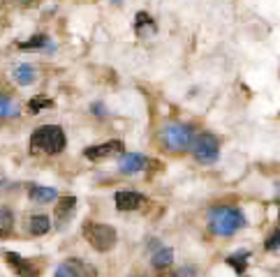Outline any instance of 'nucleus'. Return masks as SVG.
<instances>
[{"mask_svg": "<svg viewBox=\"0 0 280 277\" xmlns=\"http://www.w3.org/2000/svg\"><path fill=\"white\" fill-rule=\"evenodd\" d=\"M30 152L35 155H58L65 150L67 136L61 125H39L37 130L30 134Z\"/></svg>", "mask_w": 280, "mask_h": 277, "instance_id": "nucleus-1", "label": "nucleus"}, {"mask_svg": "<svg viewBox=\"0 0 280 277\" xmlns=\"http://www.w3.org/2000/svg\"><path fill=\"white\" fill-rule=\"evenodd\" d=\"M209 227L215 236H234L246 227V215L237 206H215L209 210Z\"/></svg>", "mask_w": 280, "mask_h": 277, "instance_id": "nucleus-2", "label": "nucleus"}, {"mask_svg": "<svg viewBox=\"0 0 280 277\" xmlns=\"http://www.w3.org/2000/svg\"><path fill=\"white\" fill-rule=\"evenodd\" d=\"M195 139V127L190 123H167L160 132V141L169 152H185Z\"/></svg>", "mask_w": 280, "mask_h": 277, "instance_id": "nucleus-3", "label": "nucleus"}, {"mask_svg": "<svg viewBox=\"0 0 280 277\" xmlns=\"http://www.w3.org/2000/svg\"><path fill=\"white\" fill-rule=\"evenodd\" d=\"M81 234L95 252H111L116 247V240H118L114 227L100 222H86L81 227Z\"/></svg>", "mask_w": 280, "mask_h": 277, "instance_id": "nucleus-4", "label": "nucleus"}, {"mask_svg": "<svg viewBox=\"0 0 280 277\" xmlns=\"http://www.w3.org/2000/svg\"><path fill=\"white\" fill-rule=\"evenodd\" d=\"M190 150H193L195 159H197L199 164H213V162H218V157H220V141H218V136H213L211 132H202V134H197L193 139Z\"/></svg>", "mask_w": 280, "mask_h": 277, "instance_id": "nucleus-5", "label": "nucleus"}, {"mask_svg": "<svg viewBox=\"0 0 280 277\" xmlns=\"http://www.w3.org/2000/svg\"><path fill=\"white\" fill-rule=\"evenodd\" d=\"M114 201H116V208H118V210L132 212V210H139V208L146 203V196H144L142 192H134V190H121V192H116Z\"/></svg>", "mask_w": 280, "mask_h": 277, "instance_id": "nucleus-6", "label": "nucleus"}, {"mask_svg": "<svg viewBox=\"0 0 280 277\" xmlns=\"http://www.w3.org/2000/svg\"><path fill=\"white\" fill-rule=\"evenodd\" d=\"M116 152H123V141H107V143H98V146H88L83 150V157L90 159V162H100V159H107L109 155Z\"/></svg>", "mask_w": 280, "mask_h": 277, "instance_id": "nucleus-7", "label": "nucleus"}, {"mask_svg": "<svg viewBox=\"0 0 280 277\" xmlns=\"http://www.w3.org/2000/svg\"><path fill=\"white\" fill-rule=\"evenodd\" d=\"M5 256H7V263L17 270L19 277H39V268L35 266L33 261L23 259V256L17 254V252H7Z\"/></svg>", "mask_w": 280, "mask_h": 277, "instance_id": "nucleus-8", "label": "nucleus"}, {"mask_svg": "<svg viewBox=\"0 0 280 277\" xmlns=\"http://www.w3.org/2000/svg\"><path fill=\"white\" fill-rule=\"evenodd\" d=\"M146 164H149V159L144 157V155H139V152H125V155L118 159V171H121V174L132 176V174L144 171Z\"/></svg>", "mask_w": 280, "mask_h": 277, "instance_id": "nucleus-9", "label": "nucleus"}, {"mask_svg": "<svg viewBox=\"0 0 280 277\" xmlns=\"http://www.w3.org/2000/svg\"><path fill=\"white\" fill-rule=\"evenodd\" d=\"M77 212V196H63L61 201L56 203V219H58V229L67 227L70 219Z\"/></svg>", "mask_w": 280, "mask_h": 277, "instance_id": "nucleus-10", "label": "nucleus"}, {"mask_svg": "<svg viewBox=\"0 0 280 277\" xmlns=\"http://www.w3.org/2000/svg\"><path fill=\"white\" fill-rule=\"evenodd\" d=\"M28 199L37 206H44V203H51L58 199V192L54 187H46V185H28Z\"/></svg>", "mask_w": 280, "mask_h": 277, "instance_id": "nucleus-11", "label": "nucleus"}, {"mask_svg": "<svg viewBox=\"0 0 280 277\" xmlns=\"http://www.w3.org/2000/svg\"><path fill=\"white\" fill-rule=\"evenodd\" d=\"M134 30H137L139 37H153L158 33V23L155 19L151 17L149 12H137V17H134Z\"/></svg>", "mask_w": 280, "mask_h": 277, "instance_id": "nucleus-12", "label": "nucleus"}, {"mask_svg": "<svg viewBox=\"0 0 280 277\" xmlns=\"http://www.w3.org/2000/svg\"><path fill=\"white\" fill-rule=\"evenodd\" d=\"M28 234L30 236H44V234H49L51 231V219L49 215H44V212H37V215H30L28 217Z\"/></svg>", "mask_w": 280, "mask_h": 277, "instance_id": "nucleus-13", "label": "nucleus"}, {"mask_svg": "<svg viewBox=\"0 0 280 277\" xmlns=\"http://www.w3.org/2000/svg\"><path fill=\"white\" fill-rule=\"evenodd\" d=\"M12 79H14L19 86H30V83H35V79H37V70H35L33 65H28V63H21V65L14 67Z\"/></svg>", "mask_w": 280, "mask_h": 277, "instance_id": "nucleus-14", "label": "nucleus"}, {"mask_svg": "<svg viewBox=\"0 0 280 277\" xmlns=\"http://www.w3.org/2000/svg\"><path fill=\"white\" fill-rule=\"evenodd\" d=\"M171 261H174V250H171V247H158V252L153 254L151 263H153V268H158V270H165V268L171 266Z\"/></svg>", "mask_w": 280, "mask_h": 277, "instance_id": "nucleus-15", "label": "nucleus"}, {"mask_svg": "<svg viewBox=\"0 0 280 277\" xmlns=\"http://www.w3.org/2000/svg\"><path fill=\"white\" fill-rule=\"evenodd\" d=\"M248 261H250V252H248V250H239V252H234V254L227 256V266H231L234 270L239 272V275H243V272H246V268H248Z\"/></svg>", "mask_w": 280, "mask_h": 277, "instance_id": "nucleus-16", "label": "nucleus"}, {"mask_svg": "<svg viewBox=\"0 0 280 277\" xmlns=\"http://www.w3.org/2000/svg\"><path fill=\"white\" fill-rule=\"evenodd\" d=\"M19 114H21V106L7 95H0V118H17Z\"/></svg>", "mask_w": 280, "mask_h": 277, "instance_id": "nucleus-17", "label": "nucleus"}, {"mask_svg": "<svg viewBox=\"0 0 280 277\" xmlns=\"http://www.w3.org/2000/svg\"><path fill=\"white\" fill-rule=\"evenodd\" d=\"M51 106H54V102H51L46 95H35V97L28 102V111H30V114H39V111L51 109Z\"/></svg>", "mask_w": 280, "mask_h": 277, "instance_id": "nucleus-18", "label": "nucleus"}, {"mask_svg": "<svg viewBox=\"0 0 280 277\" xmlns=\"http://www.w3.org/2000/svg\"><path fill=\"white\" fill-rule=\"evenodd\" d=\"M14 229V215H12L10 208H0V236L12 234Z\"/></svg>", "mask_w": 280, "mask_h": 277, "instance_id": "nucleus-19", "label": "nucleus"}, {"mask_svg": "<svg viewBox=\"0 0 280 277\" xmlns=\"http://www.w3.org/2000/svg\"><path fill=\"white\" fill-rule=\"evenodd\" d=\"M46 42H49V39H46V35H35L33 39H28V42H19V49L21 51H33V49H44V46H46Z\"/></svg>", "mask_w": 280, "mask_h": 277, "instance_id": "nucleus-20", "label": "nucleus"}, {"mask_svg": "<svg viewBox=\"0 0 280 277\" xmlns=\"http://www.w3.org/2000/svg\"><path fill=\"white\" fill-rule=\"evenodd\" d=\"M54 277H83L81 272H79V268L72 263V261H67V263H61V266L56 268V275Z\"/></svg>", "mask_w": 280, "mask_h": 277, "instance_id": "nucleus-21", "label": "nucleus"}, {"mask_svg": "<svg viewBox=\"0 0 280 277\" xmlns=\"http://www.w3.org/2000/svg\"><path fill=\"white\" fill-rule=\"evenodd\" d=\"M280 247V227L273 229L269 236H266V240H264V250L266 252H275Z\"/></svg>", "mask_w": 280, "mask_h": 277, "instance_id": "nucleus-22", "label": "nucleus"}, {"mask_svg": "<svg viewBox=\"0 0 280 277\" xmlns=\"http://www.w3.org/2000/svg\"><path fill=\"white\" fill-rule=\"evenodd\" d=\"M176 275H178V277H195V275H197V268H193V266H183L181 270L176 272Z\"/></svg>", "mask_w": 280, "mask_h": 277, "instance_id": "nucleus-23", "label": "nucleus"}, {"mask_svg": "<svg viewBox=\"0 0 280 277\" xmlns=\"http://www.w3.org/2000/svg\"><path fill=\"white\" fill-rule=\"evenodd\" d=\"M90 109H93V114H95V116H107V111H105V104L95 102L93 106H90Z\"/></svg>", "mask_w": 280, "mask_h": 277, "instance_id": "nucleus-24", "label": "nucleus"}, {"mask_svg": "<svg viewBox=\"0 0 280 277\" xmlns=\"http://www.w3.org/2000/svg\"><path fill=\"white\" fill-rule=\"evenodd\" d=\"M275 203H280V183H275Z\"/></svg>", "mask_w": 280, "mask_h": 277, "instance_id": "nucleus-25", "label": "nucleus"}, {"mask_svg": "<svg viewBox=\"0 0 280 277\" xmlns=\"http://www.w3.org/2000/svg\"><path fill=\"white\" fill-rule=\"evenodd\" d=\"M158 277H178V275H176V272H160Z\"/></svg>", "mask_w": 280, "mask_h": 277, "instance_id": "nucleus-26", "label": "nucleus"}, {"mask_svg": "<svg viewBox=\"0 0 280 277\" xmlns=\"http://www.w3.org/2000/svg\"><path fill=\"white\" fill-rule=\"evenodd\" d=\"M21 5H33V0H21Z\"/></svg>", "mask_w": 280, "mask_h": 277, "instance_id": "nucleus-27", "label": "nucleus"}, {"mask_svg": "<svg viewBox=\"0 0 280 277\" xmlns=\"http://www.w3.org/2000/svg\"><path fill=\"white\" fill-rule=\"evenodd\" d=\"M139 277H144V275H139Z\"/></svg>", "mask_w": 280, "mask_h": 277, "instance_id": "nucleus-28", "label": "nucleus"}]
</instances>
